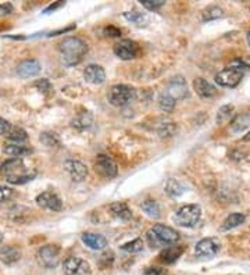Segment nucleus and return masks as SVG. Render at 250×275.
Returning a JSON list of instances; mask_svg holds the SVG:
<instances>
[{
	"instance_id": "nucleus-25",
	"label": "nucleus",
	"mask_w": 250,
	"mask_h": 275,
	"mask_svg": "<svg viewBox=\"0 0 250 275\" xmlns=\"http://www.w3.org/2000/svg\"><path fill=\"white\" fill-rule=\"evenodd\" d=\"M250 125V116L249 114H239L233 118L231 123V129L233 132H242Z\"/></svg>"
},
{
	"instance_id": "nucleus-35",
	"label": "nucleus",
	"mask_w": 250,
	"mask_h": 275,
	"mask_svg": "<svg viewBox=\"0 0 250 275\" xmlns=\"http://www.w3.org/2000/svg\"><path fill=\"white\" fill-rule=\"evenodd\" d=\"M157 132H159V135H160L161 138H170V136L175 135V132H177V125L174 123L163 124Z\"/></svg>"
},
{
	"instance_id": "nucleus-30",
	"label": "nucleus",
	"mask_w": 250,
	"mask_h": 275,
	"mask_svg": "<svg viewBox=\"0 0 250 275\" xmlns=\"http://www.w3.org/2000/svg\"><path fill=\"white\" fill-rule=\"evenodd\" d=\"M124 17L127 18L128 21H131L132 24H136L138 27H146V24L149 23L147 17L139 12H127L124 13Z\"/></svg>"
},
{
	"instance_id": "nucleus-20",
	"label": "nucleus",
	"mask_w": 250,
	"mask_h": 275,
	"mask_svg": "<svg viewBox=\"0 0 250 275\" xmlns=\"http://www.w3.org/2000/svg\"><path fill=\"white\" fill-rule=\"evenodd\" d=\"M110 211L116 218L122 219V221H128V219H131V217H132V211L127 206V203H113V204H110Z\"/></svg>"
},
{
	"instance_id": "nucleus-32",
	"label": "nucleus",
	"mask_w": 250,
	"mask_h": 275,
	"mask_svg": "<svg viewBox=\"0 0 250 275\" xmlns=\"http://www.w3.org/2000/svg\"><path fill=\"white\" fill-rule=\"evenodd\" d=\"M40 142L43 143L44 146L47 147H55L59 146L60 145V139H59V136L53 132H43V134H40Z\"/></svg>"
},
{
	"instance_id": "nucleus-21",
	"label": "nucleus",
	"mask_w": 250,
	"mask_h": 275,
	"mask_svg": "<svg viewBox=\"0 0 250 275\" xmlns=\"http://www.w3.org/2000/svg\"><path fill=\"white\" fill-rule=\"evenodd\" d=\"M183 253V247L181 246H170L164 249L163 252H161L160 257L161 261L166 264H172L177 261L178 258L182 256Z\"/></svg>"
},
{
	"instance_id": "nucleus-43",
	"label": "nucleus",
	"mask_w": 250,
	"mask_h": 275,
	"mask_svg": "<svg viewBox=\"0 0 250 275\" xmlns=\"http://www.w3.org/2000/svg\"><path fill=\"white\" fill-rule=\"evenodd\" d=\"M63 5H64V2H59V3H56V5H50V6L47 7V9H46L43 13L44 14H49L50 12H55L56 9H59V7L63 6Z\"/></svg>"
},
{
	"instance_id": "nucleus-2",
	"label": "nucleus",
	"mask_w": 250,
	"mask_h": 275,
	"mask_svg": "<svg viewBox=\"0 0 250 275\" xmlns=\"http://www.w3.org/2000/svg\"><path fill=\"white\" fill-rule=\"evenodd\" d=\"M59 50H60L63 63L68 67H74V66H78L83 60V57L86 56L88 45H86V42H83L79 38L70 36L61 42Z\"/></svg>"
},
{
	"instance_id": "nucleus-45",
	"label": "nucleus",
	"mask_w": 250,
	"mask_h": 275,
	"mask_svg": "<svg viewBox=\"0 0 250 275\" xmlns=\"http://www.w3.org/2000/svg\"><path fill=\"white\" fill-rule=\"evenodd\" d=\"M246 38H247V43H249V45H250V31H249V32H247V36H246Z\"/></svg>"
},
{
	"instance_id": "nucleus-31",
	"label": "nucleus",
	"mask_w": 250,
	"mask_h": 275,
	"mask_svg": "<svg viewBox=\"0 0 250 275\" xmlns=\"http://www.w3.org/2000/svg\"><path fill=\"white\" fill-rule=\"evenodd\" d=\"M233 110H235V107L232 104H225V106L220 107V110L217 113V124H222L228 121L231 116H232Z\"/></svg>"
},
{
	"instance_id": "nucleus-19",
	"label": "nucleus",
	"mask_w": 250,
	"mask_h": 275,
	"mask_svg": "<svg viewBox=\"0 0 250 275\" xmlns=\"http://www.w3.org/2000/svg\"><path fill=\"white\" fill-rule=\"evenodd\" d=\"M21 258V252L14 246H5L0 249V261L7 265L17 263Z\"/></svg>"
},
{
	"instance_id": "nucleus-34",
	"label": "nucleus",
	"mask_w": 250,
	"mask_h": 275,
	"mask_svg": "<svg viewBox=\"0 0 250 275\" xmlns=\"http://www.w3.org/2000/svg\"><path fill=\"white\" fill-rule=\"evenodd\" d=\"M121 249L127 253H139L143 250V242H142V239H135V241L122 245Z\"/></svg>"
},
{
	"instance_id": "nucleus-7",
	"label": "nucleus",
	"mask_w": 250,
	"mask_h": 275,
	"mask_svg": "<svg viewBox=\"0 0 250 275\" xmlns=\"http://www.w3.org/2000/svg\"><path fill=\"white\" fill-rule=\"evenodd\" d=\"M64 275H88L90 272V265L86 260L79 257H68L63 263Z\"/></svg>"
},
{
	"instance_id": "nucleus-28",
	"label": "nucleus",
	"mask_w": 250,
	"mask_h": 275,
	"mask_svg": "<svg viewBox=\"0 0 250 275\" xmlns=\"http://www.w3.org/2000/svg\"><path fill=\"white\" fill-rule=\"evenodd\" d=\"M7 139L11 142H16L17 145H22L24 142L28 141V134L22 128H13L7 134Z\"/></svg>"
},
{
	"instance_id": "nucleus-6",
	"label": "nucleus",
	"mask_w": 250,
	"mask_h": 275,
	"mask_svg": "<svg viewBox=\"0 0 250 275\" xmlns=\"http://www.w3.org/2000/svg\"><path fill=\"white\" fill-rule=\"evenodd\" d=\"M220 242L214 238H205L197 242V245L194 246V253L197 257L213 258L220 252Z\"/></svg>"
},
{
	"instance_id": "nucleus-1",
	"label": "nucleus",
	"mask_w": 250,
	"mask_h": 275,
	"mask_svg": "<svg viewBox=\"0 0 250 275\" xmlns=\"http://www.w3.org/2000/svg\"><path fill=\"white\" fill-rule=\"evenodd\" d=\"M0 173L6 181L13 185H22L32 181L36 175V171H28L25 161L21 157L10 158L0 166Z\"/></svg>"
},
{
	"instance_id": "nucleus-9",
	"label": "nucleus",
	"mask_w": 250,
	"mask_h": 275,
	"mask_svg": "<svg viewBox=\"0 0 250 275\" xmlns=\"http://www.w3.org/2000/svg\"><path fill=\"white\" fill-rule=\"evenodd\" d=\"M139 46L136 42L131 39L120 40L116 46H114V54L121 60H132L138 56Z\"/></svg>"
},
{
	"instance_id": "nucleus-22",
	"label": "nucleus",
	"mask_w": 250,
	"mask_h": 275,
	"mask_svg": "<svg viewBox=\"0 0 250 275\" xmlns=\"http://www.w3.org/2000/svg\"><path fill=\"white\" fill-rule=\"evenodd\" d=\"M164 191L170 197H179L182 196L183 193L186 192V188L179 182L178 180H174V178H170L167 181L166 186H164Z\"/></svg>"
},
{
	"instance_id": "nucleus-3",
	"label": "nucleus",
	"mask_w": 250,
	"mask_h": 275,
	"mask_svg": "<svg viewBox=\"0 0 250 275\" xmlns=\"http://www.w3.org/2000/svg\"><path fill=\"white\" fill-rule=\"evenodd\" d=\"M202 215V208L197 204H185L181 208H178L174 215L175 224L185 228H192L199 223Z\"/></svg>"
},
{
	"instance_id": "nucleus-11",
	"label": "nucleus",
	"mask_w": 250,
	"mask_h": 275,
	"mask_svg": "<svg viewBox=\"0 0 250 275\" xmlns=\"http://www.w3.org/2000/svg\"><path fill=\"white\" fill-rule=\"evenodd\" d=\"M64 170L74 182H82L88 177V167L79 160H67L64 163Z\"/></svg>"
},
{
	"instance_id": "nucleus-39",
	"label": "nucleus",
	"mask_w": 250,
	"mask_h": 275,
	"mask_svg": "<svg viewBox=\"0 0 250 275\" xmlns=\"http://www.w3.org/2000/svg\"><path fill=\"white\" fill-rule=\"evenodd\" d=\"M103 32H105V35H107V36H111V38H118V36H121V29L116 28V27H113V25L106 27Z\"/></svg>"
},
{
	"instance_id": "nucleus-27",
	"label": "nucleus",
	"mask_w": 250,
	"mask_h": 275,
	"mask_svg": "<svg viewBox=\"0 0 250 275\" xmlns=\"http://www.w3.org/2000/svg\"><path fill=\"white\" fill-rule=\"evenodd\" d=\"M92 123H93V118H92V116L86 112V113H81L79 116H77V117L72 120L71 124L74 128L86 129L92 125Z\"/></svg>"
},
{
	"instance_id": "nucleus-41",
	"label": "nucleus",
	"mask_w": 250,
	"mask_h": 275,
	"mask_svg": "<svg viewBox=\"0 0 250 275\" xmlns=\"http://www.w3.org/2000/svg\"><path fill=\"white\" fill-rule=\"evenodd\" d=\"M10 128H11L10 123H9V121H6L5 118H0V135L9 134Z\"/></svg>"
},
{
	"instance_id": "nucleus-14",
	"label": "nucleus",
	"mask_w": 250,
	"mask_h": 275,
	"mask_svg": "<svg viewBox=\"0 0 250 275\" xmlns=\"http://www.w3.org/2000/svg\"><path fill=\"white\" fill-rule=\"evenodd\" d=\"M166 93L171 96L175 101L185 99L188 96V85H186V81L183 79V77H181V75L174 77L171 79V82L168 84Z\"/></svg>"
},
{
	"instance_id": "nucleus-44",
	"label": "nucleus",
	"mask_w": 250,
	"mask_h": 275,
	"mask_svg": "<svg viewBox=\"0 0 250 275\" xmlns=\"http://www.w3.org/2000/svg\"><path fill=\"white\" fill-rule=\"evenodd\" d=\"M243 141H250V131L249 134L246 135V136H243Z\"/></svg>"
},
{
	"instance_id": "nucleus-37",
	"label": "nucleus",
	"mask_w": 250,
	"mask_h": 275,
	"mask_svg": "<svg viewBox=\"0 0 250 275\" xmlns=\"http://www.w3.org/2000/svg\"><path fill=\"white\" fill-rule=\"evenodd\" d=\"M13 193H14V192H13L11 188L5 186V185H0V203L7 202V200L13 196Z\"/></svg>"
},
{
	"instance_id": "nucleus-12",
	"label": "nucleus",
	"mask_w": 250,
	"mask_h": 275,
	"mask_svg": "<svg viewBox=\"0 0 250 275\" xmlns=\"http://www.w3.org/2000/svg\"><path fill=\"white\" fill-rule=\"evenodd\" d=\"M94 167H96V171H99L100 174L106 178H114L118 173L117 164L107 154H99L94 161Z\"/></svg>"
},
{
	"instance_id": "nucleus-40",
	"label": "nucleus",
	"mask_w": 250,
	"mask_h": 275,
	"mask_svg": "<svg viewBox=\"0 0 250 275\" xmlns=\"http://www.w3.org/2000/svg\"><path fill=\"white\" fill-rule=\"evenodd\" d=\"M143 275H166V271L159 267H149V268H146Z\"/></svg>"
},
{
	"instance_id": "nucleus-29",
	"label": "nucleus",
	"mask_w": 250,
	"mask_h": 275,
	"mask_svg": "<svg viewBox=\"0 0 250 275\" xmlns=\"http://www.w3.org/2000/svg\"><path fill=\"white\" fill-rule=\"evenodd\" d=\"M175 103H177V101L174 100L168 93H161V95L159 96V107H160L161 112L171 113L172 110L175 108Z\"/></svg>"
},
{
	"instance_id": "nucleus-5",
	"label": "nucleus",
	"mask_w": 250,
	"mask_h": 275,
	"mask_svg": "<svg viewBox=\"0 0 250 275\" xmlns=\"http://www.w3.org/2000/svg\"><path fill=\"white\" fill-rule=\"evenodd\" d=\"M244 71L239 68H225L216 75V82L222 88H235L243 78Z\"/></svg>"
},
{
	"instance_id": "nucleus-15",
	"label": "nucleus",
	"mask_w": 250,
	"mask_h": 275,
	"mask_svg": "<svg viewBox=\"0 0 250 275\" xmlns=\"http://www.w3.org/2000/svg\"><path fill=\"white\" fill-rule=\"evenodd\" d=\"M42 70V66L38 60L35 59H28V60H24L18 66H17V74L21 77V78H31V77H35L38 75Z\"/></svg>"
},
{
	"instance_id": "nucleus-26",
	"label": "nucleus",
	"mask_w": 250,
	"mask_h": 275,
	"mask_svg": "<svg viewBox=\"0 0 250 275\" xmlns=\"http://www.w3.org/2000/svg\"><path fill=\"white\" fill-rule=\"evenodd\" d=\"M142 210H143L144 213L147 214L149 217L152 218H160V207H159V204L156 200H152V199H146L144 202H142Z\"/></svg>"
},
{
	"instance_id": "nucleus-16",
	"label": "nucleus",
	"mask_w": 250,
	"mask_h": 275,
	"mask_svg": "<svg viewBox=\"0 0 250 275\" xmlns=\"http://www.w3.org/2000/svg\"><path fill=\"white\" fill-rule=\"evenodd\" d=\"M83 77L86 79V82L93 85H100L106 81L105 70H103V67L97 66V64H90V66L85 68Z\"/></svg>"
},
{
	"instance_id": "nucleus-33",
	"label": "nucleus",
	"mask_w": 250,
	"mask_h": 275,
	"mask_svg": "<svg viewBox=\"0 0 250 275\" xmlns=\"http://www.w3.org/2000/svg\"><path fill=\"white\" fill-rule=\"evenodd\" d=\"M224 16L222 9L217 6H210L209 9H206L203 12V21H211V20H217V18H221Z\"/></svg>"
},
{
	"instance_id": "nucleus-46",
	"label": "nucleus",
	"mask_w": 250,
	"mask_h": 275,
	"mask_svg": "<svg viewBox=\"0 0 250 275\" xmlns=\"http://www.w3.org/2000/svg\"><path fill=\"white\" fill-rule=\"evenodd\" d=\"M2 241H3V234L0 232V243H2Z\"/></svg>"
},
{
	"instance_id": "nucleus-23",
	"label": "nucleus",
	"mask_w": 250,
	"mask_h": 275,
	"mask_svg": "<svg viewBox=\"0 0 250 275\" xmlns=\"http://www.w3.org/2000/svg\"><path fill=\"white\" fill-rule=\"evenodd\" d=\"M244 219H246V217H244V214L242 213L229 214L227 218L222 221L221 228H220V230L221 231L233 230V228H236V227H239L240 224H243Z\"/></svg>"
},
{
	"instance_id": "nucleus-10",
	"label": "nucleus",
	"mask_w": 250,
	"mask_h": 275,
	"mask_svg": "<svg viewBox=\"0 0 250 275\" xmlns=\"http://www.w3.org/2000/svg\"><path fill=\"white\" fill-rule=\"evenodd\" d=\"M39 258L46 268H55L60 261V249L56 245H46L39 249Z\"/></svg>"
},
{
	"instance_id": "nucleus-18",
	"label": "nucleus",
	"mask_w": 250,
	"mask_h": 275,
	"mask_svg": "<svg viewBox=\"0 0 250 275\" xmlns=\"http://www.w3.org/2000/svg\"><path fill=\"white\" fill-rule=\"evenodd\" d=\"M82 242L92 250H103L107 246V239L99 234H92V232H85L82 234Z\"/></svg>"
},
{
	"instance_id": "nucleus-42",
	"label": "nucleus",
	"mask_w": 250,
	"mask_h": 275,
	"mask_svg": "<svg viewBox=\"0 0 250 275\" xmlns=\"http://www.w3.org/2000/svg\"><path fill=\"white\" fill-rule=\"evenodd\" d=\"M13 12V6L10 3H5V5H0V17L2 16H7Z\"/></svg>"
},
{
	"instance_id": "nucleus-8",
	"label": "nucleus",
	"mask_w": 250,
	"mask_h": 275,
	"mask_svg": "<svg viewBox=\"0 0 250 275\" xmlns=\"http://www.w3.org/2000/svg\"><path fill=\"white\" fill-rule=\"evenodd\" d=\"M152 232L155 234L157 241L160 242L161 246H164V245H175L179 241V238H181L177 231L163 224H156L152 228Z\"/></svg>"
},
{
	"instance_id": "nucleus-4",
	"label": "nucleus",
	"mask_w": 250,
	"mask_h": 275,
	"mask_svg": "<svg viewBox=\"0 0 250 275\" xmlns=\"http://www.w3.org/2000/svg\"><path fill=\"white\" fill-rule=\"evenodd\" d=\"M109 101L110 104L116 107L127 106L129 101L133 100L135 97V90L128 85H114L111 86V89L109 90Z\"/></svg>"
},
{
	"instance_id": "nucleus-38",
	"label": "nucleus",
	"mask_w": 250,
	"mask_h": 275,
	"mask_svg": "<svg viewBox=\"0 0 250 275\" xmlns=\"http://www.w3.org/2000/svg\"><path fill=\"white\" fill-rule=\"evenodd\" d=\"M35 86L38 88V90L43 92V93H47V92L52 90V85H50V82L46 78L36 81V82H35Z\"/></svg>"
},
{
	"instance_id": "nucleus-36",
	"label": "nucleus",
	"mask_w": 250,
	"mask_h": 275,
	"mask_svg": "<svg viewBox=\"0 0 250 275\" xmlns=\"http://www.w3.org/2000/svg\"><path fill=\"white\" fill-rule=\"evenodd\" d=\"M140 5H142L144 9L150 10V12H156V10H159V9H161V7L164 6L166 2H164V0H142Z\"/></svg>"
},
{
	"instance_id": "nucleus-24",
	"label": "nucleus",
	"mask_w": 250,
	"mask_h": 275,
	"mask_svg": "<svg viewBox=\"0 0 250 275\" xmlns=\"http://www.w3.org/2000/svg\"><path fill=\"white\" fill-rule=\"evenodd\" d=\"M5 153L9 154L11 157H24V156H28L32 153V149L28 146H24V145H17V143H11V145H7L5 147Z\"/></svg>"
},
{
	"instance_id": "nucleus-17",
	"label": "nucleus",
	"mask_w": 250,
	"mask_h": 275,
	"mask_svg": "<svg viewBox=\"0 0 250 275\" xmlns=\"http://www.w3.org/2000/svg\"><path fill=\"white\" fill-rule=\"evenodd\" d=\"M193 86L196 93L203 97V99H211L217 95V89L213 86V85L206 81L205 78H196L193 81Z\"/></svg>"
},
{
	"instance_id": "nucleus-13",
	"label": "nucleus",
	"mask_w": 250,
	"mask_h": 275,
	"mask_svg": "<svg viewBox=\"0 0 250 275\" xmlns=\"http://www.w3.org/2000/svg\"><path fill=\"white\" fill-rule=\"evenodd\" d=\"M35 202L38 206H40L42 208H46V210H50V211H61L63 208V202L61 199L53 192H42L39 193Z\"/></svg>"
}]
</instances>
